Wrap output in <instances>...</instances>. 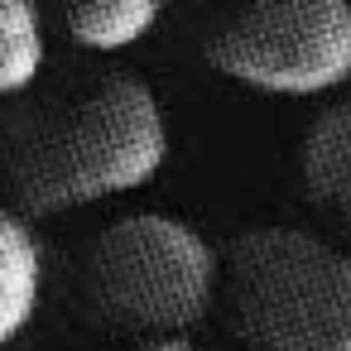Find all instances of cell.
Instances as JSON below:
<instances>
[{"label": "cell", "mask_w": 351, "mask_h": 351, "mask_svg": "<svg viewBox=\"0 0 351 351\" xmlns=\"http://www.w3.org/2000/svg\"><path fill=\"white\" fill-rule=\"evenodd\" d=\"M164 159L169 121L159 97L130 73H106L82 92L25 106L5 125L10 212L39 221L106 202L149 183Z\"/></svg>", "instance_id": "6da1fadb"}, {"label": "cell", "mask_w": 351, "mask_h": 351, "mask_svg": "<svg viewBox=\"0 0 351 351\" xmlns=\"http://www.w3.org/2000/svg\"><path fill=\"white\" fill-rule=\"evenodd\" d=\"M221 303L255 351H351V250L303 226H250L221 255Z\"/></svg>", "instance_id": "7a4b0ae2"}, {"label": "cell", "mask_w": 351, "mask_h": 351, "mask_svg": "<svg viewBox=\"0 0 351 351\" xmlns=\"http://www.w3.org/2000/svg\"><path fill=\"white\" fill-rule=\"evenodd\" d=\"M82 308L97 327L183 341L221 298V255L212 241L164 212H130L97 231L82 255Z\"/></svg>", "instance_id": "3957f363"}, {"label": "cell", "mask_w": 351, "mask_h": 351, "mask_svg": "<svg viewBox=\"0 0 351 351\" xmlns=\"http://www.w3.org/2000/svg\"><path fill=\"white\" fill-rule=\"evenodd\" d=\"M207 58L221 77L269 97H322L351 82V5L346 0H265L236 10Z\"/></svg>", "instance_id": "277c9868"}, {"label": "cell", "mask_w": 351, "mask_h": 351, "mask_svg": "<svg viewBox=\"0 0 351 351\" xmlns=\"http://www.w3.org/2000/svg\"><path fill=\"white\" fill-rule=\"evenodd\" d=\"M298 173L303 188L313 193V202L337 217L341 226H351V97L332 101L298 145Z\"/></svg>", "instance_id": "5b68a950"}, {"label": "cell", "mask_w": 351, "mask_h": 351, "mask_svg": "<svg viewBox=\"0 0 351 351\" xmlns=\"http://www.w3.org/2000/svg\"><path fill=\"white\" fill-rule=\"evenodd\" d=\"M44 298V245L20 212L0 217V337L15 341Z\"/></svg>", "instance_id": "8992f818"}, {"label": "cell", "mask_w": 351, "mask_h": 351, "mask_svg": "<svg viewBox=\"0 0 351 351\" xmlns=\"http://www.w3.org/2000/svg\"><path fill=\"white\" fill-rule=\"evenodd\" d=\"M159 15L164 10L154 0H92V5L68 10V34L92 53H121L140 44L159 25Z\"/></svg>", "instance_id": "52a82bcc"}, {"label": "cell", "mask_w": 351, "mask_h": 351, "mask_svg": "<svg viewBox=\"0 0 351 351\" xmlns=\"http://www.w3.org/2000/svg\"><path fill=\"white\" fill-rule=\"evenodd\" d=\"M44 68V25L39 10L25 0H5L0 5V92L20 97L25 87H34Z\"/></svg>", "instance_id": "ba28073f"}, {"label": "cell", "mask_w": 351, "mask_h": 351, "mask_svg": "<svg viewBox=\"0 0 351 351\" xmlns=\"http://www.w3.org/2000/svg\"><path fill=\"white\" fill-rule=\"evenodd\" d=\"M135 351H197L193 341H145V346H135Z\"/></svg>", "instance_id": "9c48e42d"}]
</instances>
